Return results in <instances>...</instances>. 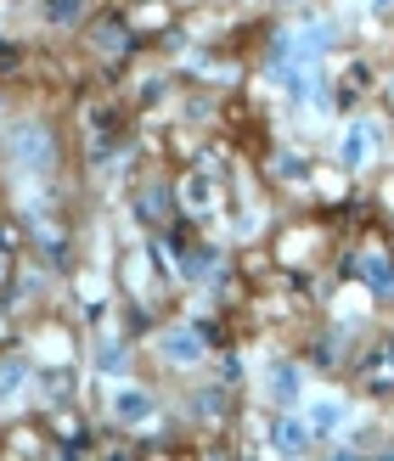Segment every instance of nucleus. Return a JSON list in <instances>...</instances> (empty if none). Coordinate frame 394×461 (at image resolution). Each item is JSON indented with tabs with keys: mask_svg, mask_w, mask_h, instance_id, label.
<instances>
[{
	"mask_svg": "<svg viewBox=\"0 0 394 461\" xmlns=\"http://www.w3.org/2000/svg\"><path fill=\"white\" fill-rule=\"evenodd\" d=\"M270 388H276V400H293V388H298V377L288 372V366H276V372H270Z\"/></svg>",
	"mask_w": 394,
	"mask_h": 461,
	"instance_id": "423d86ee",
	"label": "nucleus"
},
{
	"mask_svg": "<svg viewBox=\"0 0 394 461\" xmlns=\"http://www.w3.org/2000/svg\"><path fill=\"white\" fill-rule=\"evenodd\" d=\"M276 445H282V450H305V428H298V422H282V428H276Z\"/></svg>",
	"mask_w": 394,
	"mask_h": 461,
	"instance_id": "39448f33",
	"label": "nucleus"
},
{
	"mask_svg": "<svg viewBox=\"0 0 394 461\" xmlns=\"http://www.w3.org/2000/svg\"><path fill=\"white\" fill-rule=\"evenodd\" d=\"M372 147H378V124H355L344 135V169H361L372 158Z\"/></svg>",
	"mask_w": 394,
	"mask_h": 461,
	"instance_id": "7ed1b4c3",
	"label": "nucleus"
},
{
	"mask_svg": "<svg viewBox=\"0 0 394 461\" xmlns=\"http://www.w3.org/2000/svg\"><path fill=\"white\" fill-rule=\"evenodd\" d=\"M338 422H344V405H333V400H327V405L316 411V428H338Z\"/></svg>",
	"mask_w": 394,
	"mask_h": 461,
	"instance_id": "0eeeda50",
	"label": "nucleus"
},
{
	"mask_svg": "<svg viewBox=\"0 0 394 461\" xmlns=\"http://www.w3.org/2000/svg\"><path fill=\"white\" fill-rule=\"evenodd\" d=\"M164 355L175 366H192V360H203V338L192 327H175V332H164Z\"/></svg>",
	"mask_w": 394,
	"mask_h": 461,
	"instance_id": "20e7f679",
	"label": "nucleus"
},
{
	"mask_svg": "<svg viewBox=\"0 0 394 461\" xmlns=\"http://www.w3.org/2000/svg\"><path fill=\"white\" fill-rule=\"evenodd\" d=\"M366 276H372L378 287H394V276H389V265H383V259H372V265H366Z\"/></svg>",
	"mask_w": 394,
	"mask_h": 461,
	"instance_id": "6e6552de",
	"label": "nucleus"
},
{
	"mask_svg": "<svg viewBox=\"0 0 394 461\" xmlns=\"http://www.w3.org/2000/svg\"><path fill=\"white\" fill-rule=\"evenodd\" d=\"M17 158L29 164V175H45V169H51V141H45V130H23V135H17Z\"/></svg>",
	"mask_w": 394,
	"mask_h": 461,
	"instance_id": "f257e3e1",
	"label": "nucleus"
},
{
	"mask_svg": "<svg viewBox=\"0 0 394 461\" xmlns=\"http://www.w3.org/2000/svg\"><path fill=\"white\" fill-rule=\"evenodd\" d=\"M113 417L119 422H152V394H142V388H119V394H113Z\"/></svg>",
	"mask_w": 394,
	"mask_h": 461,
	"instance_id": "f03ea898",
	"label": "nucleus"
}]
</instances>
